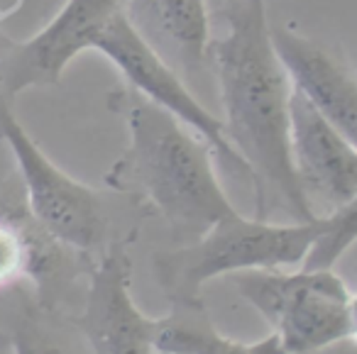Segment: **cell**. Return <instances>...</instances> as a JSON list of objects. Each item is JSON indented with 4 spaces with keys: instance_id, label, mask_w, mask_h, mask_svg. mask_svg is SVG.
<instances>
[{
    "instance_id": "13",
    "label": "cell",
    "mask_w": 357,
    "mask_h": 354,
    "mask_svg": "<svg viewBox=\"0 0 357 354\" xmlns=\"http://www.w3.org/2000/svg\"><path fill=\"white\" fill-rule=\"evenodd\" d=\"M323 227L308 249L301 269H333L337 259L357 242V196L331 215L321 217Z\"/></svg>"
},
{
    "instance_id": "6",
    "label": "cell",
    "mask_w": 357,
    "mask_h": 354,
    "mask_svg": "<svg viewBox=\"0 0 357 354\" xmlns=\"http://www.w3.org/2000/svg\"><path fill=\"white\" fill-rule=\"evenodd\" d=\"M93 49L100 52L120 71L123 84L132 86L137 93H142L159 108L169 110L178 123L194 130L220 159L225 171L235 178H245L252 188V174L225 137L223 120L204 108V103H199V98L191 93L189 84L149 49L147 42L135 32V27L125 17V10L108 22V27L96 40Z\"/></svg>"
},
{
    "instance_id": "9",
    "label": "cell",
    "mask_w": 357,
    "mask_h": 354,
    "mask_svg": "<svg viewBox=\"0 0 357 354\" xmlns=\"http://www.w3.org/2000/svg\"><path fill=\"white\" fill-rule=\"evenodd\" d=\"M132 259L128 242L113 240L89 271L84 313L76 325L93 354H154V320L139 313L130 295Z\"/></svg>"
},
{
    "instance_id": "2",
    "label": "cell",
    "mask_w": 357,
    "mask_h": 354,
    "mask_svg": "<svg viewBox=\"0 0 357 354\" xmlns=\"http://www.w3.org/2000/svg\"><path fill=\"white\" fill-rule=\"evenodd\" d=\"M108 108L125 120L130 134L105 174L108 188L147 206L189 242L238 213L218 181L213 152L194 130L128 84L110 91Z\"/></svg>"
},
{
    "instance_id": "7",
    "label": "cell",
    "mask_w": 357,
    "mask_h": 354,
    "mask_svg": "<svg viewBox=\"0 0 357 354\" xmlns=\"http://www.w3.org/2000/svg\"><path fill=\"white\" fill-rule=\"evenodd\" d=\"M125 0H66L54 17L37 35L13 47L0 59V93L15 100L30 88L56 86L66 66L86 49H93L100 32Z\"/></svg>"
},
{
    "instance_id": "8",
    "label": "cell",
    "mask_w": 357,
    "mask_h": 354,
    "mask_svg": "<svg viewBox=\"0 0 357 354\" xmlns=\"http://www.w3.org/2000/svg\"><path fill=\"white\" fill-rule=\"evenodd\" d=\"M289 147L296 181L316 217L357 196V147L296 88L289 103Z\"/></svg>"
},
{
    "instance_id": "1",
    "label": "cell",
    "mask_w": 357,
    "mask_h": 354,
    "mask_svg": "<svg viewBox=\"0 0 357 354\" xmlns=\"http://www.w3.org/2000/svg\"><path fill=\"white\" fill-rule=\"evenodd\" d=\"M225 32L211 37L208 71L223 105V130L252 174L257 220H316L301 193L289 147L291 79L272 45L264 0H220ZM277 222V220H274Z\"/></svg>"
},
{
    "instance_id": "14",
    "label": "cell",
    "mask_w": 357,
    "mask_h": 354,
    "mask_svg": "<svg viewBox=\"0 0 357 354\" xmlns=\"http://www.w3.org/2000/svg\"><path fill=\"white\" fill-rule=\"evenodd\" d=\"M27 276V247L15 222L0 215V288Z\"/></svg>"
},
{
    "instance_id": "10",
    "label": "cell",
    "mask_w": 357,
    "mask_h": 354,
    "mask_svg": "<svg viewBox=\"0 0 357 354\" xmlns=\"http://www.w3.org/2000/svg\"><path fill=\"white\" fill-rule=\"evenodd\" d=\"M291 86L357 147V71L337 49L291 25L269 27Z\"/></svg>"
},
{
    "instance_id": "12",
    "label": "cell",
    "mask_w": 357,
    "mask_h": 354,
    "mask_svg": "<svg viewBox=\"0 0 357 354\" xmlns=\"http://www.w3.org/2000/svg\"><path fill=\"white\" fill-rule=\"evenodd\" d=\"M152 342L159 354H287L277 334L255 344L223 337L204 303H172L169 315L154 320Z\"/></svg>"
},
{
    "instance_id": "3",
    "label": "cell",
    "mask_w": 357,
    "mask_h": 354,
    "mask_svg": "<svg viewBox=\"0 0 357 354\" xmlns=\"http://www.w3.org/2000/svg\"><path fill=\"white\" fill-rule=\"evenodd\" d=\"M323 220L274 222L228 215L201 237L154 256V276L172 303H204L201 288L215 276L303 264Z\"/></svg>"
},
{
    "instance_id": "15",
    "label": "cell",
    "mask_w": 357,
    "mask_h": 354,
    "mask_svg": "<svg viewBox=\"0 0 357 354\" xmlns=\"http://www.w3.org/2000/svg\"><path fill=\"white\" fill-rule=\"evenodd\" d=\"M13 354H66L59 344H54L50 337L37 332L30 325H22L13 334Z\"/></svg>"
},
{
    "instance_id": "4",
    "label": "cell",
    "mask_w": 357,
    "mask_h": 354,
    "mask_svg": "<svg viewBox=\"0 0 357 354\" xmlns=\"http://www.w3.org/2000/svg\"><path fill=\"white\" fill-rule=\"evenodd\" d=\"M233 284L267 318L287 354H311L355 334L352 295L333 269L240 271Z\"/></svg>"
},
{
    "instance_id": "16",
    "label": "cell",
    "mask_w": 357,
    "mask_h": 354,
    "mask_svg": "<svg viewBox=\"0 0 357 354\" xmlns=\"http://www.w3.org/2000/svg\"><path fill=\"white\" fill-rule=\"evenodd\" d=\"M10 47H13V40H8V37L3 35V32H0V59L6 56V52L10 49Z\"/></svg>"
},
{
    "instance_id": "11",
    "label": "cell",
    "mask_w": 357,
    "mask_h": 354,
    "mask_svg": "<svg viewBox=\"0 0 357 354\" xmlns=\"http://www.w3.org/2000/svg\"><path fill=\"white\" fill-rule=\"evenodd\" d=\"M125 17L181 79L208 71L211 17L206 0H125Z\"/></svg>"
},
{
    "instance_id": "5",
    "label": "cell",
    "mask_w": 357,
    "mask_h": 354,
    "mask_svg": "<svg viewBox=\"0 0 357 354\" xmlns=\"http://www.w3.org/2000/svg\"><path fill=\"white\" fill-rule=\"evenodd\" d=\"M0 139L10 147L30 213L56 240L79 252L105 245L110 217L105 198L59 169L17 120L13 103L0 93Z\"/></svg>"
}]
</instances>
